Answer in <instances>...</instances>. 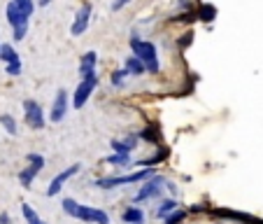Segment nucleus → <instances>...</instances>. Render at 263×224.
I'll return each instance as SVG.
<instances>
[{
  "instance_id": "nucleus-1",
  "label": "nucleus",
  "mask_w": 263,
  "mask_h": 224,
  "mask_svg": "<svg viewBox=\"0 0 263 224\" xmlns=\"http://www.w3.org/2000/svg\"><path fill=\"white\" fill-rule=\"evenodd\" d=\"M63 210L75 220H82V222H91V224H110L105 210L94 208V205H84V203H77L75 199H65L63 201Z\"/></svg>"
},
{
  "instance_id": "nucleus-2",
  "label": "nucleus",
  "mask_w": 263,
  "mask_h": 224,
  "mask_svg": "<svg viewBox=\"0 0 263 224\" xmlns=\"http://www.w3.org/2000/svg\"><path fill=\"white\" fill-rule=\"evenodd\" d=\"M131 49H133V56H137L147 70L158 73V56L154 44L147 42V40H140V38H131Z\"/></svg>"
},
{
  "instance_id": "nucleus-3",
  "label": "nucleus",
  "mask_w": 263,
  "mask_h": 224,
  "mask_svg": "<svg viewBox=\"0 0 263 224\" xmlns=\"http://www.w3.org/2000/svg\"><path fill=\"white\" fill-rule=\"evenodd\" d=\"M151 175H154V171H151V168H145V171L131 173V175H119V178H103V180L95 182V187H100V189H112V187H119V184H133V182L149 180Z\"/></svg>"
},
{
  "instance_id": "nucleus-4",
  "label": "nucleus",
  "mask_w": 263,
  "mask_h": 224,
  "mask_svg": "<svg viewBox=\"0 0 263 224\" xmlns=\"http://www.w3.org/2000/svg\"><path fill=\"white\" fill-rule=\"evenodd\" d=\"M26 161H28V166L21 168V173H19V182H21V187L31 189L35 175L44 168V157H42V154H28V159H26Z\"/></svg>"
},
{
  "instance_id": "nucleus-5",
  "label": "nucleus",
  "mask_w": 263,
  "mask_h": 224,
  "mask_svg": "<svg viewBox=\"0 0 263 224\" xmlns=\"http://www.w3.org/2000/svg\"><path fill=\"white\" fill-rule=\"evenodd\" d=\"M95 86H98V77H95V75L82 77V82H79V84H77V89H75L73 105L75 107H84L86 101H89V98H91V94L95 91Z\"/></svg>"
},
{
  "instance_id": "nucleus-6",
  "label": "nucleus",
  "mask_w": 263,
  "mask_h": 224,
  "mask_svg": "<svg viewBox=\"0 0 263 224\" xmlns=\"http://www.w3.org/2000/svg\"><path fill=\"white\" fill-rule=\"evenodd\" d=\"M23 117H26V124L35 131H40L44 126V115H42V107L38 105L35 101H26L23 103Z\"/></svg>"
},
{
  "instance_id": "nucleus-7",
  "label": "nucleus",
  "mask_w": 263,
  "mask_h": 224,
  "mask_svg": "<svg viewBox=\"0 0 263 224\" xmlns=\"http://www.w3.org/2000/svg\"><path fill=\"white\" fill-rule=\"evenodd\" d=\"M79 168H82L79 163H73V166H68L65 171L58 173V175H56V178L52 180V184H49V189H47V196H56V194H58L61 189H63V184H65V182L70 180V178H75V175L79 173Z\"/></svg>"
},
{
  "instance_id": "nucleus-8",
  "label": "nucleus",
  "mask_w": 263,
  "mask_h": 224,
  "mask_svg": "<svg viewBox=\"0 0 263 224\" xmlns=\"http://www.w3.org/2000/svg\"><path fill=\"white\" fill-rule=\"evenodd\" d=\"M163 184H166V180L161 178V175H151V180L145 182V187L137 192L135 196V203L145 201V199H154V196H158V192L163 189Z\"/></svg>"
},
{
  "instance_id": "nucleus-9",
  "label": "nucleus",
  "mask_w": 263,
  "mask_h": 224,
  "mask_svg": "<svg viewBox=\"0 0 263 224\" xmlns=\"http://www.w3.org/2000/svg\"><path fill=\"white\" fill-rule=\"evenodd\" d=\"M89 19H91V5L86 2V5H82L79 12L75 14V21H73V26H70V33H73L75 38L82 35V33L89 28Z\"/></svg>"
},
{
  "instance_id": "nucleus-10",
  "label": "nucleus",
  "mask_w": 263,
  "mask_h": 224,
  "mask_svg": "<svg viewBox=\"0 0 263 224\" xmlns=\"http://www.w3.org/2000/svg\"><path fill=\"white\" fill-rule=\"evenodd\" d=\"M65 110H68V94L61 89V91L56 94V98H54V107H52L49 119H52V122H61V119L65 117Z\"/></svg>"
},
{
  "instance_id": "nucleus-11",
  "label": "nucleus",
  "mask_w": 263,
  "mask_h": 224,
  "mask_svg": "<svg viewBox=\"0 0 263 224\" xmlns=\"http://www.w3.org/2000/svg\"><path fill=\"white\" fill-rule=\"evenodd\" d=\"M95 61H98V54L95 52H86L84 56H82V63H79V73H82V77L95 75Z\"/></svg>"
},
{
  "instance_id": "nucleus-12",
  "label": "nucleus",
  "mask_w": 263,
  "mask_h": 224,
  "mask_svg": "<svg viewBox=\"0 0 263 224\" xmlns=\"http://www.w3.org/2000/svg\"><path fill=\"white\" fill-rule=\"evenodd\" d=\"M0 59L7 65H21V56L14 52V47H10V44H2L0 47Z\"/></svg>"
},
{
  "instance_id": "nucleus-13",
  "label": "nucleus",
  "mask_w": 263,
  "mask_h": 224,
  "mask_svg": "<svg viewBox=\"0 0 263 224\" xmlns=\"http://www.w3.org/2000/svg\"><path fill=\"white\" fill-rule=\"evenodd\" d=\"M217 215L219 217H231V220H238V222H247V224H263L261 220H256V217H252V215H244V213H233V210H217Z\"/></svg>"
},
{
  "instance_id": "nucleus-14",
  "label": "nucleus",
  "mask_w": 263,
  "mask_h": 224,
  "mask_svg": "<svg viewBox=\"0 0 263 224\" xmlns=\"http://www.w3.org/2000/svg\"><path fill=\"white\" fill-rule=\"evenodd\" d=\"M137 138L135 136H128L126 143H119V140H112V149L119 152V154H131V149H135Z\"/></svg>"
},
{
  "instance_id": "nucleus-15",
  "label": "nucleus",
  "mask_w": 263,
  "mask_h": 224,
  "mask_svg": "<svg viewBox=\"0 0 263 224\" xmlns=\"http://www.w3.org/2000/svg\"><path fill=\"white\" fill-rule=\"evenodd\" d=\"M124 70H126L128 75H135V77H137V75L145 73L147 68H145V63H142L137 56H128V59H126V68H124Z\"/></svg>"
},
{
  "instance_id": "nucleus-16",
  "label": "nucleus",
  "mask_w": 263,
  "mask_h": 224,
  "mask_svg": "<svg viewBox=\"0 0 263 224\" xmlns=\"http://www.w3.org/2000/svg\"><path fill=\"white\" fill-rule=\"evenodd\" d=\"M124 222H126V224H142V222H145V215H142L140 208L131 205L126 213H124Z\"/></svg>"
},
{
  "instance_id": "nucleus-17",
  "label": "nucleus",
  "mask_w": 263,
  "mask_h": 224,
  "mask_svg": "<svg viewBox=\"0 0 263 224\" xmlns=\"http://www.w3.org/2000/svg\"><path fill=\"white\" fill-rule=\"evenodd\" d=\"M21 213H23V220H26V224H47L42 217H40V215H38L31 208V205H28V203H21Z\"/></svg>"
},
{
  "instance_id": "nucleus-18",
  "label": "nucleus",
  "mask_w": 263,
  "mask_h": 224,
  "mask_svg": "<svg viewBox=\"0 0 263 224\" xmlns=\"http://www.w3.org/2000/svg\"><path fill=\"white\" fill-rule=\"evenodd\" d=\"M14 5H17V10L21 12V17H31L33 14V10H35V5H33V0H12Z\"/></svg>"
},
{
  "instance_id": "nucleus-19",
  "label": "nucleus",
  "mask_w": 263,
  "mask_h": 224,
  "mask_svg": "<svg viewBox=\"0 0 263 224\" xmlns=\"http://www.w3.org/2000/svg\"><path fill=\"white\" fill-rule=\"evenodd\" d=\"M0 124L7 128V133H10V136H17V133H19L17 122H14V117H10V115H2V117H0Z\"/></svg>"
},
{
  "instance_id": "nucleus-20",
  "label": "nucleus",
  "mask_w": 263,
  "mask_h": 224,
  "mask_svg": "<svg viewBox=\"0 0 263 224\" xmlns=\"http://www.w3.org/2000/svg\"><path fill=\"white\" fill-rule=\"evenodd\" d=\"M105 161L107 163H112V166H124V163L131 161V157H128V154H119V152H114V154H110Z\"/></svg>"
},
{
  "instance_id": "nucleus-21",
  "label": "nucleus",
  "mask_w": 263,
  "mask_h": 224,
  "mask_svg": "<svg viewBox=\"0 0 263 224\" xmlns=\"http://www.w3.org/2000/svg\"><path fill=\"white\" fill-rule=\"evenodd\" d=\"M142 138L149 140V143H161V133H158L156 126H147L142 131Z\"/></svg>"
},
{
  "instance_id": "nucleus-22",
  "label": "nucleus",
  "mask_w": 263,
  "mask_h": 224,
  "mask_svg": "<svg viewBox=\"0 0 263 224\" xmlns=\"http://www.w3.org/2000/svg\"><path fill=\"white\" fill-rule=\"evenodd\" d=\"M175 208H177V203L172 201V199H170V201H163V205L158 208V217H166V215H170Z\"/></svg>"
},
{
  "instance_id": "nucleus-23",
  "label": "nucleus",
  "mask_w": 263,
  "mask_h": 224,
  "mask_svg": "<svg viewBox=\"0 0 263 224\" xmlns=\"http://www.w3.org/2000/svg\"><path fill=\"white\" fill-rule=\"evenodd\" d=\"M184 210H172V213L170 215H166V217H168V220H166V224H177V222H182V220H184Z\"/></svg>"
},
{
  "instance_id": "nucleus-24",
  "label": "nucleus",
  "mask_w": 263,
  "mask_h": 224,
  "mask_svg": "<svg viewBox=\"0 0 263 224\" xmlns=\"http://www.w3.org/2000/svg\"><path fill=\"white\" fill-rule=\"evenodd\" d=\"M200 19H203V21H212V19H214V7L203 5V7H200Z\"/></svg>"
},
{
  "instance_id": "nucleus-25",
  "label": "nucleus",
  "mask_w": 263,
  "mask_h": 224,
  "mask_svg": "<svg viewBox=\"0 0 263 224\" xmlns=\"http://www.w3.org/2000/svg\"><path fill=\"white\" fill-rule=\"evenodd\" d=\"M126 70H116V73H112V84L114 86H119L121 82H124V77H126Z\"/></svg>"
},
{
  "instance_id": "nucleus-26",
  "label": "nucleus",
  "mask_w": 263,
  "mask_h": 224,
  "mask_svg": "<svg viewBox=\"0 0 263 224\" xmlns=\"http://www.w3.org/2000/svg\"><path fill=\"white\" fill-rule=\"evenodd\" d=\"M128 2H131V0H114V2H112V10H121V7H126Z\"/></svg>"
},
{
  "instance_id": "nucleus-27",
  "label": "nucleus",
  "mask_w": 263,
  "mask_h": 224,
  "mask_svg": "<svg viewBox=\"0 0 263 224\" xmlns=\"http://www.w3.org/2000/svg\"><path fill=\"white\" fill-rule=\"evenodd\" d=\"M0 224H12V222H10V215H7V213L0 215Z\"/></svg>"
}]
</instances>
